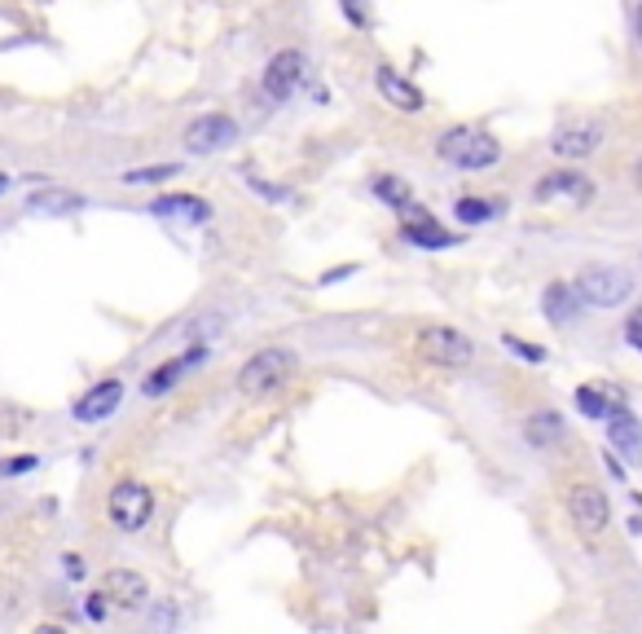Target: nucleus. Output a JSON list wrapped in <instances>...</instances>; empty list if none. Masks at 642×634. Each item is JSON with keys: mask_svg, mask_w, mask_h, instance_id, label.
I'll return each instance as SVG.
<instances>
[{"mask_svg": "<svg viewBox=\"0 0 642 634\" xmlns=\"http://www.w3.org/2000/svg\"><path fill=\"white\" fill-rule=\"evenodd\" d=\"M375 194H379L392 212H405V207L414 203V194H410V185H405L401 177H379V181H375Z\"/></svg>", "mask_w": 642, "mask_h": 634, "instance_id": "23", "label": "nucleus"}, {"mask_svg": "<svg viewBox=\"0 0 642 634\" xmlns=\"http://www.w3.org/2000/svg\"><path fill=\"white\" fill-rule=\"evenodd\" d=\"M106 507H111V520H115L119 533H141L150 524V516H154V494L141 480H119L111 489Z\"/></svg>", "mask_w": 642, "mask_h": 634, "instance_id": "5", "label": "nucleus"}, {"mask_svg": "<svg viewBox=\"0 0 642 634\" xmlns=\"http://www.w3.org/2000/svg\"><path fill=\"white\" fill-rule=\"evenodd\" d=\"M502 212V203H489V199H471V194H462L458 203H454V216L462 220V225H484V220H493Z\"/></svg>", "mask_w": 642, "mask_h": 634, "instance_id": "22", "label": "nucleus"}, {"mask_svg": "<svg viewBox=\"0 0 642 634\" xmlns=\"http://www.w3.org/2000/svg\"><path fill=\"white\" fill-rule=\"evenodd\" d=\"M203 353H207V349H190V358H168L163 366H154V371L146 375L141 393H146V397H163V393H168V388H172V384H176L190 366H198V362H203Z\"/></svg>", "mask_w": 642, "mask_h": 634, "instance_id": "17", "label": "nucleus"}, {"mask_svg": "<svg viewBox=\"0 0 642 634\" xmlns=\"http://www.w3.org/2000/svg\"><path fill=\"white\" fill-rule=\"evenodd\" d=\"M419 358L432 366H445V371H462V366H471L475 344L454 327H427L419 336Z\"/></svg>", "mask_w": 642, "mask_h": 634, "instance_id": "4", "label": "nucleus"}, {"mask_svg": "<svg viewBox=\"0 0 642 634\" xmlns=\"http://www.w3.org/2000/svg\"><path fill=\"white\" fill-rule=\"evenodd\" d=\"M168 177H181V168H176V163H154V168H133V172H124V185H159V181H168Z\"/></svg>", "mask_w": 642, "mask_h": 634, "instance_id": "24", "label": "nucleus"}, {"mask_svg": "<svg viewBox=\"0 0 642 634\" xmlns=\"http://www.w3.org/2000/svg\"><path fill=\"white\" fill-rule=\"evenodd\" d=\"M36 463H41L36 454H19L14 463H0V476H23V472H32Z\"/></svg>", "mask_w": 642, "mask_h": 634, "instance_id": "27", "label": "nucleus"}, {"mask_svg": "<svg viewBox=\"0 0 642 634\" xmlns=\"http://www.w3.org/2000/svg\"><path fill=\"white\" fill-rule=\"evenodd\" d=\"M102 595L115 603V608H141L150 599V586L141 573H128V568H115L102 577Z\"/></svg>", "mask_w": 642, "mask_h": 634, "instance_id": "14", "label": "nucleus"}, {"mask_svg": "<svg viewBox=\"0 0 642 634\" xmlns=\"http://www.w3.org/2000/svg\"><path fill=\"white\" fill-rule=\"evenodd\" d=\"M607 441H611L616 450H624V454H638V450H642V419L629 415V410L611 415V419H607Z\"/></svg>", "mask_w": 642, "mask_h": 634, "instance_id": "19", "label": "nucleus"}, {"mask_svg": "<svg viewBox=\"0 0 642 634\" xmlns=\"http://www.w3.org/2000/svg\"><path fill=\"white\" fill-rule=\"evenodd\" d=\"M344 5V14H348V23H357V27H366V5L362 0H340Z\"/></svg>", "mask_w": 642, "mask_h": 634, "instance_id": "29", "label": "nucleus"}, {"mask_svg": "<svg viewBox=\"0 0 642 634\" xmlns=\"http://www.w3.org/2000/svg\"><path fill=\"white\" fill-rule=\"evenodd\" d=\"M563 432H568V423H563V415H554V410H537V415L524 419V441H528L532 450H554V445L563 441Z\"/></svg>", "mask_w": 642, "mask_h": 634, "instance_id": "18", "label": "nucleus"}, {"mask_svg": "<svg viewBox=\"0 0 642 634\" xmlns=\"http://www.w3.org/2000/svg\"><path fill=\"white\" fill-rule=\"evenodd\" d=\"M506 344H511L515 358H524V362H546V349H541V344H524V340H515V336H506Z\"/></svg>", "mask_w": 642, "mask_h": 634, "instance_id": "26", "label": "nucleus"}, {"mask_svg": "<svg viewBox=\"0 0 642 634\" xmlns=\"http://www.w3.org/2000/svg\"><path fill=\"white\" fill-rule=\"evenodd\" d=\"M303 71H308V63H303L299 49H282V54H273V63L264 67V93H268L273 102H286V98L299 89Z\"/></svg>", "mask_w": 642, "mask_h": 634, "instance_id": "8", "label": "nucleus"}, {"mask_svg": "<svg viewBox=\"0 0 642 634\" xmlns=\"http://www.w3.org/2000/svg\"><path fill=\"white\" fill-rule=\"evenodd\" d=\"M568 516H572L576 533L585 542H594V537H603V529L611 520V502H607V494L598 485H572L568 489Z\"/></svg>", "mask_w": 642, "mask_h": 634, "instance_id": "6", "label": "nucleus"}, {"mask_svg": "<svg viewBox=\"0 0 642 634\" xmlns=\"http://www.w3.org/2000/svg\"><path fill=\"white\" fill-rule=\"evenodd\" d=\"M375 89H379L383 102H392V106L405 111V115L423 111V89L410 84V80H405L401 71H392V67H379V71H375Z\"/></svg>", "mask_w": 642, "mask_h": 634, "instance_id": "12", "label": "nucleus"}, {"mask_svg": "<svg viewBox=\"0 0 642 634\" xmlns=\"http://www.w3.org/2000/svg\"><path fill=\"white\" fill-rule=\"evenodd\" d=\"M633 36H638V45H642V5H638V14H633Z\"/></svg>", "mask_w": 642, "mask_h": 634, "instance_id": "31", "label": "nucleus"}, {"mask_svg": "<svg viewBox=\"0 0 642 634\" xmlns=\"http://www.w3.org/2000/svg\"><path fill=\"white\" fill-rule=\"evenodd\" d=\"M572 286H576L581 304H594V308H616L633 295V278L620 264H589V269H581V278Z\"/></svg>", "mask_w": 642, "mask_h": 634, "instance_id": "3", "label": "nucleus"}, {"mask_svg": "<svg viewBox=\"0 0 642 634\" xmlns=\"http://www.w3.org/2000/svg\"><path fill=\"white\" fill-rule=\"evenodd\" d=\"M154 216H185V220H207V203L194 194H172V199H154L150 207Z\"/></svg>", "mask_w": 642, "mask_h": 634, "instance_id": "20", "label": "nucleus"}, {"mask_svg": "<svg viewBox=\"0 0 642 634\" xmlns=\"http://www.w3.org/2000/svg\"><path fill=\"white\" fill-rule=\"evenodd\" d=\"M598 141H603V128L585 120V124H568V128H559L554 141H550V150H554L559 159H585V155L598 150Z\"/></svg>", "mask_w": 642, "mask_h": 634, "instance_id": "13", "label": "nucleus"}, {"mask_svg": "<svg viewBox=\"0 0 642 634\" xmlns=\"http://www.w3.org/2000/svg\"><path fill=\"white\" fill-rule=\"evenodd\" d=\"M537 194V203H554V199H563V203H572V207H585L589 199H594V185H589V177H581V172H546L541 177V185L532 190Z\"/></svg>", "mask_w": 642, "mask_h": 634, "instance_id": "10", "label": "nucleus"}, {"mask_svg": "<svg viewBox=\"0 0 642 634\" xmlns=\"http://www.w3.org/2000/svg\"><path fill=\"white\" fill-rule=\"evenodd\" d=\"M32 634H67V630H62V625H36Z\"/></svg>", "mask_w": 642, "mask_h": 634, "instance_id": "32", "label": "nucleus"}, {"mask_svg": "<svg viewBox=\"0 0 642 634\" xmlns=\"http://www.w3.org/2000/svg\"><path fill=\"white\" fill-rule=\"evenodd\" d=\"M629 533H642V520H638V516L629 520Z\"/></svg>", "mask_w": 642, "mask_h": 634, "instance_id": "34", "label": "nucleus"}, {"mask_svg": "<svg viewBox=\"0 0 642 634\" xmlns=\"http://www.w3.org/2000/svg\"><path fill=\"white\" fill-rule=\"evenodd\" d=\"M541 313H546V322H554V327L576 322V317H581V295H576V286L550 282V286L541 291Z\"/></svg>", "mask_w": 642, "mask_h": 634, "instance_id": "16", "label": "nucleus"}, {"mask_svg": "<svg viewBox=\"0 0 642 634\" xmlns=\"http://www.w3.org/2000/svg\"><path fill=\"white\" fill-rule=\"evenodd\" d=\"M633 181H638V190H642V159L633 163Z\"/></svg>", "mask_w": 642, "mask_h": 634, "instance_id": "33", "label": "nucleus"}, {"mask_svg": "<svg viewBox=\"0 0 642 634\" xmlns=\"http://www.w3.org/2000/svg\"><path fill=\"white\" fill-rule=\"evenodd\" d=\"M5 190H10V177H5V172H0V194H5Z\"/></svg>", "mask_w": 642, "mask_h": 634, "instance_id": "35", "label": "nucleus"}, {"mask_svg": "<svg viewBox=\"0 0 642 634\" xmlns=\"http://www.w3.org/2000/svg\"><path fill=\"white\" fill-rule=\"evenodd\" d=\"M84 207V199L76 194V190H36L32 194V212H54V216H62V212H80Z\"/></svg>", "mask_w": 642, "mask_h": 634, "instance_id": "21", "label": "nucleus"}, {"mask_svg": "<svg viewBox=\"0 0 642 634\" xmlns=\"http://www.w3.org/2000/svg\"><path fill=\"white\" fill-rule=\"evenodd\" d=\"M106 603H111V599H106V595L98 590V595H89V603H84V612H89L93 621H106Z\"/></svg>", "mask_w": 642, "mask_h": 634, "instance_id": "28", "label": "nucleus"}, {"mask_svg": "<svg viewBox=\"0 0 642 634\" xmlns=\"http://www.w3.org/2000/svg\"><path fill=\"white\" fill-rule=\"evenodd\" d=\"M62 568H67V577H76V581H80V577H84V573H89V568H84V559H80V555H67V559H62Z\"/></svg>", "mask_w": 642, "mask_h": 634, "instance_id": "30", "label": "nucleus"}, {"mask_svg": "<svg viewBox=\"0 0 642 634\" xmlns=\"http://www.w3.org/2000/svg\"><path fill=\"white\" fill-rule=\"evenodd\" d=\"M401 238L414 242V247H427V251H440V247H454V242H458L436 216H427V212L414 207V203L401 212Z\"/></svg>", "mask_w": 642, "mask_h": 634, "instance_id": "9", "label": "nucleus"}, {"mask_svg": "<svg viewBox=\"0 0 642 634\" xmlns=\"http://www.w3.org/2000/svg\"><path fill=\"white\" fill-rule=\"evenodd\" d=\"M440 159L454 163V168L480 172V168H493L502 159V141L484 128H449L440 137Z\"/></svg>", "mask_w": 642, "mask_h": 634, "instance_id": "1", "label": "nucleus"}, {"mask_svg": "<svg viewBox=\"0 0 642 634\" xmlns=\"http://www.w3.org/2000/svg\"><path fill=\"white\" fill-rule=\"evenodd\" d=\"M290 375H295V353L290 349H264L238 371V393L242 397H268V393H282L290 384Z\"/></svg>", "mask_w": 642, "mask_h": 634, "instance_id": "2", "label": "nucleus"}, {"mask_svg": "<svg viewBox=\"0 0 642 634\" xmlns=\"http://www.w3.org/2000/svg\"><path fill=\"white\" fill-rule=\"evenodd\" d=\"M119 401H124V384H119V380H102V384H93V388L71 406V415H76V423H106V419L119 410Z\"/></svg>", "mask_w": 642, "mask_h": 634, "instance_id": "11", "label": "nucleus"}, {"mask_svg": "<svg viewBox=\"0 0 642 634\" xmlns=\"http://www.w3.org/2000/svg\"><path fill=\"white\" fill-rule=\"evenodd\" d=\"M238 141V124L229 115H198L190 128H185V146L194 155H211V150H229Z\"/></svg>", "mask_w": 642, "mask_h": 634, "instance_id": "7", "label": "nucleus"}, {"mask_svg": "<svg viewBox=\"0 0 642 634\" xmlns=\"http://www.w3.org/2000/svg\"><path fill=\"white\" fill-rule=\"evenodd\" d=\"M576 410L585 419H594V423H607L611 415L624 410V397L611 384H585V388H576Z\"/></svg>", "mask_w": 642, "mask_h": 634, "instance_id": "15", "label": "nucleus"}, {"mask_svg": "<svg viewBox=\"0 0 642 634\" xmlns=\"http://www.w3.org/2000/svg\"><path fill=\"white\" fill-rule=\"evenodd\" d=\"M624 344L642 353V304H638V308L624 317Z\"/></svg>", "mask_w": 642, "mask_h": 634, "instance_id": "25", "label": "nucleus"}]
</instances>
